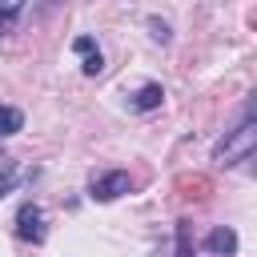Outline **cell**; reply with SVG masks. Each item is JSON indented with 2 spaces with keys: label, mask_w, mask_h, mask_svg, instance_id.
Wrapping results in <instances>:
<instances>
[{
  "label": "cell",
  "mask_w": 257,
  "mask_h": 257,
  "mask_svg": "<svg viewBox=\"0 0 257 257\" xmlns=\"http://www.w3.org/2000/svg\"><path fill=\"white\" fill-rule=\"evenodd\" d=\"M36 177V169H20L16 161H0V201L20 185V181H32Z\"/></svg>",
  "instance_id": "6"
},
{
  "label": "cell",
  "mask_w": 257,
  "mask_h": 257,
  "mask_svg": "<svg viewBox=\"0 0 257 257\" xmlns=\"http://www.w3.org/2000/svg\"><path fill=\"white\" fill-rule=\"evenodd\" d=\"M20 128H24V112L16 104H0V141L4 137H16Z\"/></svg>",
  "instance_id": "8"
},
{
  "label": "cell",
  "mask_w": 257,
  "mask_h": 257,
  "mask_svg": "<svg viewBox=\"0 0 257 257\" xmlns=\"http://www.w3.org/2000/svg\"><path fill=\"white\" fill-rule=\"evenodd\" d=\"M20 12H24V4H20V0H0V40H4V36L16 28Z\"/></svg>",
  "instance_id": "9"
},
{
  "label": "cell",
  "mask_w": 257,
  "mask_h": 257,
  "mask_svg": "<svg viewBox=\"0 0 257 257\" xmlns=\"http://www.w3.org/2000/svg\"><path fill=\"white\" fill-rule=\"evenodd\" d=\"M161 100H165V88H161V84H141V88L133 92L128 108H133V112H153V108H161Z\"/></svg>",
  "instance_id": "7"
},
{
  "label": "cell",
  "mask_w": 257,
  "mask_h": 257,
  "mask_svg": "<svg viewBox=\"0 0 257 257\" xmlns=\"http://www.w3.org/2000/svg\"><path fill=\"white\" fill-rule=\"evenodd\" d=\"M16 237L28 241V245H44L48 237V225H44V209L36 201H24L20 213H16Z\"/></svg>",
  "instance_id": "2"
},
{
  "label": "cell",
  "mask_w": 257,
  "mask_h": 257,
  "mask_svg": "<svg viewBox=\"0 0 257 257\" xmlns=\"http://www.w3.org/2000/svg\"><path fill=\"white\" fill-rule=\"evenodd\" d=\"M128 189H133V177H128L124 169H108V173H100V177L92 181L88 197H92V201H116V197H124Z\"/></svg>",
  "instance_id": "3"
},
{
  "label": "cell",
  "mask_w": 257,
  "mask_h": 257,
  "mask_svg": "<svg viewBox=\"0 0 257 257\" xmlns=\"http://www.w3.org/2000/svg\"><path fill=\"white\" fill-rule=\"evenodd\" d=\"M177 257H193V249H189V221H177Z\"/></svg>",
  "instance_id": "10"
},
{
  "label": "cell",
  "mask_w": 257,
  "mask_h": 257,
  "mask_svg": "<svg viewBox=\"0 0 257 257\" xmlns=\"http://www.w3.org/2000/svg\"><path fill=\"white\" fill-rule=\"evenodd\" d=\"M149 36H153L157 44H169V24L157 20V16H149Z\"/></svg>",
  "instance_id": "11"
},
{
  "label": "cell",
  "mask_w": 257,
  "mask_h": 257,
  "mask_svg": "<svg viewBox=\"0 0 257 257\" xmlns=\"http://www.w3.org/2000/svg\"><path fill=\"white\" fill-rule=\"evenodd\" d=\"M72 52H80V68H84V76H96V72H104V56H100V48H96V40L92 36H76L72 40Z\"/></svg>",
  "instance_id": "4"
},
{
  "label": "cell",
  "mask_w": 257,
  "mask_h": 257,
  "mask_svg": "<svg viewBox=\"0 0 257 257\" xmlns=\"http://www.w3.org/2000/svg\"><path fill=\"white\" fill-rule=\"evenodd\" d=\"M253 149H257V120L253 116H245L229 137H221L217 141V149H213V161L217 165H241V161H249L253 157Z\"/></svg>",
  "instance_id": "1"
},
{
  "label": "cell",
  "mask_w": 257,
  "mask_h": 257,
  "mask_svg": "<svg viewBox=\"0 0 257 257\" xmlns=\"http://www.w3.org/2000/svg\"><path fill=\"white\" fill-rule=\"evenodd\" d=\"M237 245H241V241H237V233H233L229 225H217V229L205 237V249H209L213 257H233V253H237Z\"/></svg>",
  "instance_id": "5"
}]
</instances>
